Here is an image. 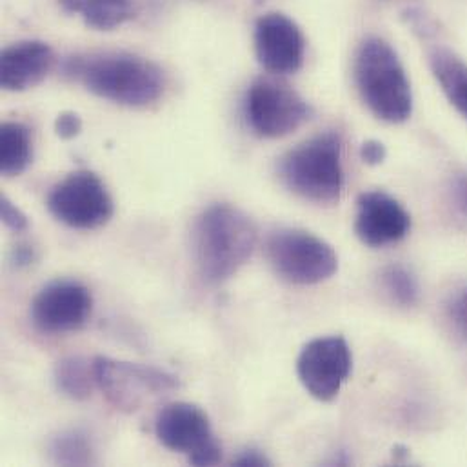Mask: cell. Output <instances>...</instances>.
<instances>
[{"instance_id": "cell-22", "label": "cell", "mask_w": 467, "mask_h": 467, "mask_svg": "<svg viewBox=\"0 0 467 467\" xmlns=\"http://www.w3.org/2000/svg\"><path fill=\"white\" fill-rule=\"evenodd\" d=\"M0 217H2V223L5 224V228H9L11 232H16V234L27 230V226H29L27 217L7 197L0 199Z\"/></svg>"}, {"instance_id": "cell-8", "label": "cell", "mask_w": 467, "mask_h": 467, "mask_svg": "<svg viewBox=\"0 0 467 467\" xmlns=\"http://www.w3.org/2000/svg\"><path fill=\"white\" fill-rule=\"evenodd\" d=\"M155 433L162 446L188 455L193 466H217L223 446L215 439L206 411L190 402H173L161 410Z\"/></svg>"}, {"instance_id": "cell-11", "label": "cell", "mask_w": 467, "mask_h": 467, "mask_svg": "<svg viewBox=\"0 0 467 467\" xmlns=\"http://www.w3.org/2000/svg\"><path fill=\"white\" fill-rule=\"evenodd\" d=\"M93 309L91 291L75 280H55L44 285L31 302L33 326L46 335H64L82 329Z\"/></svg>"}, {"instance_id": "cell-4", "label": "cell", "mask_w": 467, "mask_h": 467, "mask_svg": "<svg viewBox=\"0 0 467 467\" xmlns=\"http://www.w3.org/2000/svg\"><path fill=\"white\" fill-rule=\"evenodd\" d=\"M282 182L295 195L317 202H338L344 190L342 140L327 131L293 148L280 162Z\"/></svg>"}, {"instance_id": "cell-7", "label": "cell", "mask_w": 467, "mask_h": 467, "mask_svg": "<svg viewBox=\"0 0 467 467\" xmlns=\"http://www.w3.org/2000/svg\"><path fill=\"white\" fill-rule=\"evenodd\" d=\"M49 213L73 230H99L113 217L115 206L106 184L88 170L73 171L47 195Z\"/></svg>"}, {"instance_id": "cell-26", "label": "cell", "mask_w": 467, "mask_h": 467, "mask_svg": "<svg viewBox=\"0 0 467 467\" xmlns=\"http://www.w3.org/2000/svg\"><path fill=\"white\" fill-rule=\"evenodd\" d=\"M453 202L457 210L467 217V173H462L453 182Z\"/></svg>"}, {"instance_id": "cell-17", "label": "cell", "mask_w": 467, "mask_h": 467, "mask_svg": "<svg viewBox=\"0 0 467 467\" xmlns=\"http://www.w3.org/2000/svg\"><path fill=\"white\" fill-rule=\"evenodd\" d=\"M67 13L80 15L95 29H113L133 16L131 0H58Z\"/></svg>"}, {"instance_id": "cell-14", "label": "cell", "mask_w": 467, "mask_h": 467, "mask_svg": "<svg viewBox=\"0 0 467 467\" xmlns=\"http://www.w3.org/2000/svg\"><path fill=\"white\" fill-rule=\"evenodd\" d=\"M55 62L53 49L42 40H22L0 55V84L5 91H26L40 84Z\"/></svg>"}, {"instance_id": "cell-25", "label": "cell", "mask_w": 467, "mask_h": 467, "mask_svg": "<svg viewBox=\"0 0 467 467\" xmlns=\"http://www.w3.org/2000/svg\"><path fill=\"white\" fill-rule=\"evenodd\" d=\"M234 466L236 467H262L271 466L269 459L258 451V450H244L234 461Z\"/></svg>"}, {"instance_id": "cell-6", "label": "cell", "mask_w": 467, "mask_h": 467, "mask_svg": "<svg viewBox=\"0 0 467 467\" xmlns=\"http://www.w3.org/2000/svg\"><path fill=\"white\" fill-rule=\"evenodd\" d=\"M93 368L100 391L124 413H135L146 404L179 389L175 375L153 366L97 357L93 358Z\"/></svg>"}, {"instance_id": "cell-19", "label": "cell", "mask_w": 467, "mask_h": 467, "mask_svg": "<svg viewBox=\"0 0 467 467\" xmlns=\"http://www.w3.org/2000/svg\"><path fill=\"white\" fill-rule=\"evenodd\" d=\"M49 459L57 466H91L95 451L91 441L80 431H62L49 441Z\"/></svg>"}, {"instance_id": "cell-20", "label": "cell", "mask_w": 467, "mask_h": 467, "mask_svg": "<svg viewBox=\"0 0 467 467\" xmlns=\"http://www.w3.org/2000/svg\"><path fill=\"white\" fill-rule=\"evenodd\" d=\"M382 284L388 295L400 306L411 307L420 298V287L415 275L402 264H391L382 271Z\"/></svg>"}, {"instance_id": "cell-1", "label": "cell", "mask_w": 467, "mask_h": 467, "mask_svg": "<svg viewBox=\"0 0 467 467\" xmlns=\"http://www.w3.org/2000/svg\"><path fill=\"white\" fill-rule=\"evenodd\" d=\"M64 71L93 95L128 108L151 106L166 89V75L155 62L126 51L73 57Z\"/></svg>"}, {"instance_id": "cell-5", "label": "cell", "mask_w": 467, "mask_h": 467, "mask_svg": "<svg viewBox=\"0 0 467 467\" xmlns=\"http://www.w3.org/2000/svg\"><path fill=\"white\" fill-rule=\"evenodd\" d=\"M265 254L278 276L298 285L320 284L338 269L335 249L317 234L302 230H278L269 234Z\"/></svg>"}, {"instance_id": "cell-10", "label": "cell", "mask_w": 467, "mask_h": 467, "mask_svg": "<svg viewBox=\"0 0 467 467\" xmlns=\"http://www.w3.org/2000/svg\"><path fill=\"white\" fill-rule=\"evenodd\" d=\"M351 364L348 342L342 337H324L304 346L296 360V373L311 397L320 402H331L349 379Z\"/></svg>"}, {"instance_id": "cell-15", "label": "cell", "mask_w": 467, "mask_h": 467, "mask_svg": "<svg viewBox=\"0 0 467 467\" xmlns=\"http://www.w3.org/2000/svg\"><path fill=\"white\" fill-rule=\"evenodd\" d=\"M430 64L448 100L467 119V66L451 51L435 49Z\"/></svg>"}, {"instance_id": "cell-9", "label": "cell", "mask_w": 467, "mask_h": 467, "mask_svg": "<svg viewBox=\"0 0 467 467\" xmlns=\"http://www.w3.org/2000/svg\"><path fill=\"white\" fill-rule=\"evenodd\" d=\"M244 109L251 130L264 139L285 137L311 115L307 102L276 78H256L247 89Z\"/></svg>"}, {"instance_id": "cell-13", "label": "cell", "mask_w": 467, "mask_h": 467, "mask_svg": "<svg viewBox=\"0 0 467 467\" xmlns=\"http://www.w3.org/2000/svg\"><path fill=\"white\" fill-rule=\"evenodd\" d=\"M355 234L369 247H384L410 234L411 217L404 206L382 193L369 192L358 197Z\"/></svg>"}, {"instance_id": "cell-23", "label": "cell", "mask_w": 467, "mask_h": 467, "mask_svg": "<svg viewBox=\"0 0 467 467\" xmlns=\"http://www.w3.org/2000/svg\"><path fill=\"white\" fill-rule=\"evenodd\" d=\"M55 131L60 139H75L82 131V119L73 111H64L55 120Z\"/></svg>"}, {"instance_id": "cell-12", "label": "cell", "mask_w": 467, "mask_h": 467, "mask_svg": "<svg viewBox=\"0 0 467 467\" xmlns=\"http://www.w3.org/2000/svg\"><path fill=\"white\" fill-rule=\"evenodd\" d=\"M306 42L298 26L282 13H265L254 26L258 62L275 75L295 73L304 62Z\"/></svg>"}, {"instance_id": "cell-16", "label": "cell", "mask_w": 467, "mask_h": 467, "mask_svg": "<svg viewBox=\"0 0 467 467\" xmlns=\"http://www.w3.org/2000/svg\"><path fill=\"white\" fill-rule=\"evenodd\" d=\"M33 159L31 131L22 122H4L0 128V171L16 177L27 170Z\"/></svg>"}, {"instance_id": "cell-18", "label": "cell", "mask_w": 467, "mask_h": 467, "mask_svg": "<svg viewBox=\"0 0 467 467\" xmlns=\"http://www.w3.org/2000/svg\"><path fill=\"white\" fill-rule=\"evenodd\" d=\"M53 380L64 397L77 402L88 400L97 386L93 360L89 362L84 357H66L57 362Z\"/></svg>"}, {"instance_id": "cell-3", "label": "cell", "mask_w": 467, "mask_h": 467, "mask_svg": "<svg viewBox=\"0 0 467 467\" xmlns=\"http://www.w3.org/2000/svg\"><path fill=\"white\" fill-rule=\"evenodd\" d=\"M355 82L369 111L391 124L411 117L413 95L395 49L379 36L366 38L355 55Z\"/></svg>"}, {"instance_id": "cell-24", "label": "cell", "mask_w": 467, "mask_h": 467, "mask_svg": "<svg viewBox=\"0 0 467 467\" xmlns=\"http://www.w3.org/2000/svg\"><path fill=\"white\" fill-rule=\"evenodd\" d=\"M388 151H386V146L379 140H368L362 144L360 148V157L366 164L369 166H377V164H382L384 159H386Z\"/></svg>"}, {"instance_id": "cell-2", "label": "cell", "mask_w": 467, "mask_h": 467, "mask_svg": "<svg viewBox=\"0 0 467 467\" xmlns=\"http://www.w3.org/2000/svg\"><path fill=\"white\" fill-rule=\"evenodd\" d=\"M192 238L199 275L208 284H221L251 258L258 234L244 212L213 204L199 215Z\"/></svg>"}, {"instance_id": "cell-21", "label": "cell", "mask_w": 467, "mask_h": 467, "mask_svg": "<svg viewBox=\"0 0 467 467\" xmlns=\"http://www.w3.org/2000/svg\"><path fill=\"white\" fill-rule=\"evenodd\" d=\"M448 318L457 333L467 340V285L459 289L448 302Z\"/></svg>"}, {"instance_id": "cell-27", "label": "cell", "mask_w": 467, "mask_h": 467, "mask_svg": "<svg viewBox=\"0 0 467 467\" xmlns=\"http://www.w3.org/2000/svg\"><path fill=\"white\" fill-rule=\"evenodd\" d=\"M11 260L22 267V265H29L35 262V249L27 244H20V245H15L13 249V254H11Z\"/></svg>"}]
</instances>
